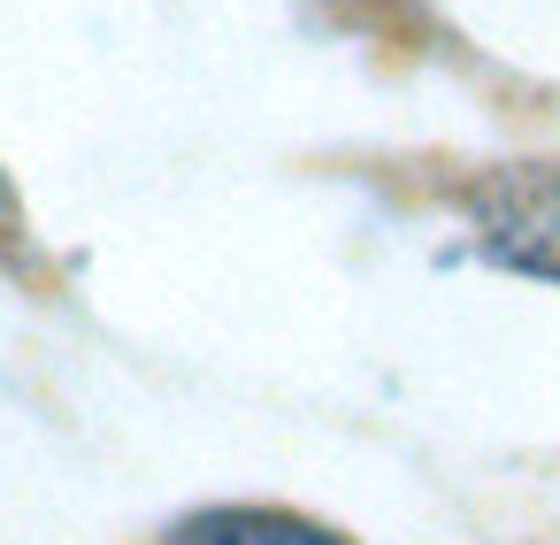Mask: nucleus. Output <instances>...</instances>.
<instances>
[{
  "mask_svg": "<svg viewBox=\"0 0 560 545\" xmlns=\"http://www.w3.org/2000/svg\"><path fill=\"white\" fill-rule=\"evenodd\" d=\"M468 231H476L483 262L537 277V285H560V162L491 170L468 193Z\"/></svg>",
  "mask_w": 560,
  "mask_h": 545,
  "instance_id": "nucleus-1",
  "label": "nucleus"
},
{
  "mask_svg": "<svg viewBox=\"0 0 560 545\" xmlns=\"http://www.w3.org/2000/svg\"><path fill=\"white\" fill-rule=\"evenodd\" d=\"M170 545H353V537L292 507H200L170 530Z\"/></svg>",
  "mask_w": 560,
  "mask_h": 545,
  "instance_id": "nucleus-2",
  "label": "nucleus"
}]
</instances>
